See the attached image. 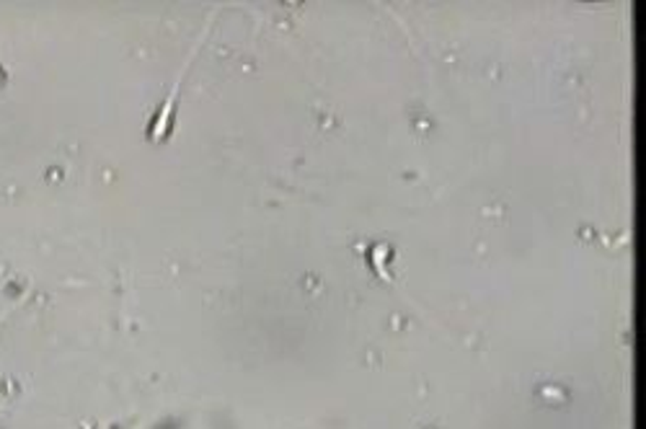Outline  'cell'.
I'll return each instance as SVG.
<instances>
[{"mask_svg":"<svg viewBox=\"0 0 646 429\" xmlns=\"http://www.w3.org/2000/svg\"><path fill=\"white\" fill-rule=\"evenodd\" d=\"M11 311H13V308H5V311H3V314H0V326H3V321H5V316H9V314H11Z\"/></svg>","mask_w":646,"mask_h":429,"instance_id":"1","label":"cell"}]
</instances>
